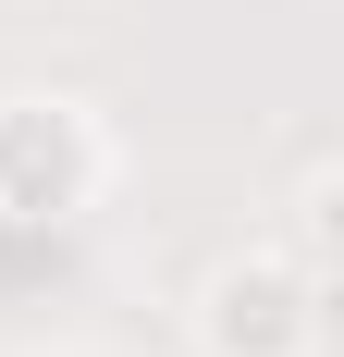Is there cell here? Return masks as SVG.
<instances>
[{"mask_svg": "<svg viewBox=\"0 0 344 357\" xmlns=\"http://www.w3.org/2000/svg\"><path fill=\"white\" fill-rule=\"evenodd\" d=\"M111 136L86 99H0V222L13 234H62L74 210H99Z\"/></svg>", "mask_w": 344, "mask_h": 357, "instance_id": "6da1fadb", "label": "cell"}, {"mask_svg": "<svg viewBox=\"0 0 344 357\" xmlns=\"http://www.w3.org/2000/svg\"><path fill=\"white\" fill-rule=\"evenodd\" d=\"M332 321V271H308L295 247H246L197 284V357H320Z\"/></svg>", "mask_w": 344, "mask_h": 357, "instance_id": "7a4b0ae2", "label": "cell"}, {"mask_svg": "<svg viewBox=\"0 0 344 357\" xmlns=\"http://www.w3.org/2000/svg\"><path fill=\"white\" fill-rule=\"evenodd\" d=\"M0 234H13V222H0Z\"/></svg>", "mask_w": 344, "mask_h": 357, "instance_id": "3957f363", "label": "cell"}]
</instances>
